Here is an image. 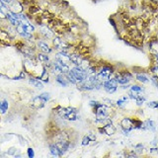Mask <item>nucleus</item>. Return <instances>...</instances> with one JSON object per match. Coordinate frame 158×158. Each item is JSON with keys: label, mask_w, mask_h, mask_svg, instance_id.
Instances as JSON below:
<instances>
[{"label": "nucleus", "mask_w": 158, "mask_h": 158, "mask_svg": "<svg viewBox=\"0 0 158 158\" xmlns=\"http://www.w3.org/2000/svg\"><path fill=\"white\" fill-rule=\"evenodd\" d=\"M135 147L136 148V149H137V148H140V149H143V148H144V145H143L142 143H138V144H136Z\"/></svg>", "instance_id": "obj_30"}, {"label": "nucleus", "mask_w": 158, "mask_h": 158, "mask_svg": "<svg viewBox=\"0 0 158 158\" xmlns=\"http://www.w3.org/2000/svg\"><path fill=\"white\" fill-rule=\"evenodd\" d=\"M39 31H40V34L46 39H52L54 35L52 30L46 24H39Z\"/></svg>", "instance_id": "obj_5"}, {"label": "nucleus", "mask_w": 158, "mask_h": 158, "mask_svg": "<svg viewBox=\"0 0 158 158\" xmlns=\"http://www.w3.org/2000/svg\"><path fill=\"white\" fill-rule=\"evenodd\" d=\"M135 79L138 82H140L141 84H147V83H149V81H150V79L148 78L144 73H136L135 74Z\"/></svg>", "instance_id": "obj_16"}, {"label": "nucleus", "mask_w": 158, "mask_h": 158, "mask_svg": "<svg viewBox=\"0 0 158 158\" xmlns=\"http://www.w3.org/2000/svg\"><path fill=\"white\" fill-rule=\"evenodd\" d=\"M38 47L40 48V49L42 51V52H44V53H49L52 52V48H49L48 44L44 42V41H39L38 42Z\"/></svg>", "instance_id": "obj_13"}, {"label": "nucleus", "mask_w": 158, "mask_h": 158, "mask_svg": "<svg viewBox=\"0 0 158 158\" xmlns=\"http://www.w3.org/2000/svg\"><path fill=\"white\" fill-rule=\"evenodd\" d=\"M56 60L60 61L63 64H67V65H69V63H71L70 57H69V53L64 51H60L56 54Z\"/></svg>", "instance_id": "obj_8"}, {"label": "nucleus", "mask_w": 158, "mask_h": 158, "mask_svg": "<svg viewBox=\"0 0 158 158\" xmlns=\"http://www.w3.org/2000/svg\"><path fill=\"white\" fill-rule=\"evenodd\" d=\"M65 75V77H66V79L68 80V82L69 83H71V84H77V80H76V78H75V76L73 75V73L71 72V70L69 71L68 73H66V74H64Z\"/></svg>", "instance_id": "obj_21"}, {"label": "nucleus", "mask_w": 158, "mask_h": 158, "mask_svg": "<svg viewBox=\"0 0 158 158\" xmlns=\"http://www.w3.org/2000/svg\"><path fill=\"white\" fill-rule=\"evenodd\" d=\"M102 85H103L104 90H105L108 94H114L118 90V84L115 77H111L110 79H108V80L104 81Z\"/></svg>", "instance_id": "obj_2"}, {"label": "nucleus", "mask_w": 158, "mask_h": 158, "mask_svg": "<svg viewBox=\"0 0 158 158\" xmlns=\"http://www.w3.org/2000/svg\"><path fill=\"white\" fill-rule=\"evenodd\" d=\"M146 101V98L144 97V96H142V95H138V97H137V99L135 100V102H136V106H138V107H141L143 104H144V102Z\"/></svg>", "instance_id": "obj_23"}, {"label": "nucleus", "mask_w": 158, "mask_h": 158, "mask_svg": "<svg viewBox=\"0 0 158 158\" xmlns=\"http://www.w3.org/2000/svg\"><path fill=\"white\" fill-rule=\"evenodd\" d=\"M70 70H71V72L73 73V75L75 76L76 80H77V83L83 81L84 79H86V77L88 76L87 70H85V69H83L80 65H74V66L70 69Z\"/></svg>", "instance_id": "obj_3"}, {"label": "nucleus", "mask_w": 158, "mask_h": 158, "mask_svg": "<svg viewBox=\"0 0 158 158\" xmlns=\"http://www.w3.org/2000/svg\"><path fill=\"white\" fill-rule=\"evenodd\" d=\"M150 2L151 3H155V4L158 5V0H150Z\"/></svg>", "instance_id": "obj_32"}, {"label": "nucleus", "mask_w": 158, "mask_h": 158, "mask_svg": "<svg viewBox=\"0 0 158 158\" xmlns=\"http://www.w3.org/2000/svg\"><path fill=\"white\" fill-rule=\"evenodd\" d=\"M114 73H115V68L112 64H103L100 67H98L97 78L99 81L104 82L111 77H114Z\"/></svg>", "instance_id": "obj_1"}, {"label": "nucleus", "mask_w": 158, "mask_h": 158, "mask_svg": "<svg viewBox=\"0 0 158 158\" xmlns=\"http://www.w3.org/2000/svg\"><path fill=\"white\" fill-rule=\"evenodd\" d=\"M39 79L41 80L42 82H48V70H47V67L44 66V68H43V71H42V74L40 75V77H39Z\"/></svg>", "instance_id": "obj_17"}, {"label": "nucleus", "mask_w": 158, "mask_h": 158, "mask_svg": "<svg viewBox=\"0 0 158 158\" xmlns=\"http://www.w3.org/2000/svg\"><path fill=\"white\" fill-rule=\"evenodd\" d=\"M47 102L44 100V99L41 97V96H38L36 98L33 99L32 101V105L34 108H37V109H40V108H43L44 106V104H46Z\"/></svg>", "instance_id": "obj_11"}, {"label": "nucleus", "mask_w": 158, "mask_h": 158, "mask_svg": "<svg viewBox=\"0 0 158 158\" xmlns=\"http://www.w3.org/2000/svg\"><path fill=\"white\" fill-rule=\"evenodd\" d=\"M92 140H91V138L89 137V135H84L83 136V138H82V143L81 144L83 145V146H86V145H89L90 144V142H91Z\"/></svg>", "instance_id": "obj_24"}, {"label": "nucleus", "mask_w": 158, "mask_h": 158, "mask_svg": "<svg viewBox=\"0 0 158 158\" xmlns=\"http://www.w3.org/2000/svg\"><path fill=\"white\" fill-rule=\"evenodd\" d=\"M25 78H26V73H25L24 71H22L21 73H20L19 76L15 77L14 79H15V80H20V79H25Z\"/></svg>", "instance_id": "obj_28"}, {"label": "nucleus", "mask_w": 158, "mask_h": 158, "mask_svg": "<svg viewBox=\"0 0 158 158\" xmlns=\"http://www.w3.org/2000/svg\"><path fill=\"white\" fill-rule=\"evenodd\" d=\"M69 57H70V60L74 65H80L84 58V56H82L81 53H79L77 52H73L71 53H69Z\"/></svg>", "instance_id": "obj_9"}, {"label": "nucleus", "mask_w": 158, "mask_h": 158, "mask_svg": "<svg viewBox=\"0 0 158 158\" xmlns=\"http://www.w3.org/2000/svg\"><path fill=\"white\" fill-rule=\"evenodd\" d=\"M147 107H149L151 109H158V101H151V102H148L147 104Z\"/></svg>", "instance_id": "obj_25"}, {"label": "nucleus", "mask_w": 158, "mask_h": 158, "mask_svg": "<svg viewBox=\"0 0 158 158\" xmlns=\"http://www.w3.org/2000/svg\"><path fill=\"white\" fill-rule=\"evenodd\" d=\"M156 123L153 121V120H150V118H148V120H146L145 122L142 123V127L141 130L143 131H150L152 132H155L156 131Z\"/></svg>", "instance_id": "obj_10"}, {"label": "nucleus", "mask_w": 158, "mask_h": 158, "mask_svg": "<svg viewBox=\"0 0 158 158\" xmlns=\"http://www.w3.org/2000/svg\"><path fill=\"white\" fill-rule=\"evenodd\" d=\"M27 154H28V157H30V158H33L34 156H35V151H34V149L33 148H28V150H27Z\"/></svg>", "instance_id": "obj_27"}, {"label": "nucleus", "mask_w": 158, "mask_h": 158, "mask_svg": "<svg viewBox=\"0 0 158 158\" xmlns=\"http://www.w3.org/2000/svg\"><path fill=\"white\" fill-rule=\"evenodd\" d=\"M128 101V97L127 96H123V98L118 99V100L116 101V105L118 107V108H123L125 107V105L127 103Z\"/></svg>", "instance_id": "obj_20"}, {"label": "nucleus", "mask_w": 158, "mask_h": 158, "mask_svg": "<svg viewBox=\"0 0 158 158\" xmlns=\"http://www.w3.org/2000/svg\"><path fill=\"white\" fill-rule=\"evenodd\" d=\"M29 83L33 85L34 87H36L37 89H43L44 88V84L43 82L40 80L39 78H36V77H30L29 79Z\"/></svg>", "instance_id": "obj_14"}, {"label": "nucleus", "mask_w": 158, "mask_h": 158, "mask_svg": "<svg viewBox=\"0 0 158 158\" xmlns=\"http://www.w3.org/2000/svg\"><path fill=\"white\" fill-rule=\"evenodd\" d=\"M131 87V84L128 83V84H125V85H121V88L123 89V90H126V89H128Z\"/></svg>", "instance_id": "obj_29"}, {"label": "nucleus", "mask_w": 158, "mask_h": 158, "mask_svg": "<svg viewBox=\"0 0 158 158\" xmlns=\"http://www.w3.org/2000/svg\"><path fill=\"white\" fill-rule=\"evenodd\" d=\"M49 152H51V154L52 156H62L60 150L58 149L56 143H51L49 144Z\"/></svg>", "instance_id": "obj_15"}, {"label": "nucleus", "mask_w": 158, "mask_h": 158, "mask_svg": "<svg viewBox=\"0 0 158 158\" xmlns=\"http://www.w3.org/2000/svg\"><path fill=\"white\" fill-rule=\"evenodd\" d=\"M56 82H57L58 84H60V85H61L62 87H67V86H68V84H69L68 80H67L66 77H65V75H64V74H62V73H60V74H56Z\"/></svg>", "instance_id": "obj_12"}, {"label": "nucleus", "mask_w": 158, "mask_h": 158, "mask_svg": "<svg viewBox=\"0 0 158 158\" xmlns=\"http://www.w3.org/2000/svg\"><path fill=\"white\" fill-rule=\"evenodd\" d=\"M37 59L40 62H48L49 60V57L48 56V53H44V52H40L37 54Z\"/></svg>", "instance_id": "obj_18"}, {"label": "nucleus", "mask_w": 158, "mask_h": 158, "mask_svg": "<svg viewBox=\"0 0 158 158\" xmlns=\"http://www.w3.org/2000/svg\"><path fill=\"white\" fill-rule=\"evenodd\" d=\"M130 89L131 91L135 92V93H141V92L144 91V88H143L142 86L137 85V84H132V85H131Z\"/></svg>", "instance_id": "obj_22"}, {"label": "nucleus", "mask_w": 158, "mask_h": 158, "mask_svg": "<svg viewBox=\"0 0 158 158\" xmlns=\"http://www.w3.org/2000/svg\"><path fill=\"white\" fill-rule=\"evenodd\" d=\"M9 108V103L6 100H1L0 101V113L1 114H5L7 112Z\"/></svg>", "instance_id": "obj_19"}, {"label": "nucleus", "mask_w": 158, "mask_h": 158, "mask_svg": "<svg viewBox=\"0 0 158 158\" xmlns=\"http://www.w3.org/2000/svg\"><path fill=\"white\" fill-rule=\"evenodd\" d=\"M9 11L13 13H21L24 11V6L20 0H14L12 3L8 5Z\"/></svg>", "instance_id": "obj_7"}, {"label": "nucleus", "mask_w": 158, "mask_h": 158, "mask_svg": "<svg viewBox=\"0 0 158 158\" xmlns=\"http://www.w3.org/2000/svg\"><path fill=\"white\" fill-rule=\"evenodd\" d=\"M2 1H3L5 4H6V5H9L10 3H12V2L14 1V0H2Z\"/></svg>", "instance_id": "obj_31"}, {"label": "nucleus", "mask_w": 158, "mask_h": 158, "mask_svg": "<svg viewBox=\"0 0 158 158\" xmlns=\"http://www.w3.org/2000/svg\"><path fill=\"white\" fill-rule=\"evenodd\" d=\"M121 127L122 128H126L131 131L132 130H135V118H123L120 123Z\"/></svg>", "instance_id": "obj_6"}, {"label": "nucleus", "mask_w": 158, "mask_h": 158, "mask_svg": "<svg viewBox=\"0 0 158 158\" xmlns=\"http://www.w3.org/2000/svg\"><path fill=\"white\" fill-rule=\"evenodd\" d=\"M40 96H41V97H42V98H43L44 100L46 101V102L49 101V99H51V94H49V93H48V92L42 93V94H41V95H40Z\"/></svg>", "instance_id": "obj_26"}, {"label": "nucleus", "mask_w": 158, "mask_h": 158, "mask_svg": "<svg viewBox=\"0 0 158 158\" xmlns=\"http://www.w3.org/2000/svg\"><path fill=\"white\" fill-rule=\"evenodd\" d=\"M98 131L100 133H105L108 136H112L116 133L117 128L114 127L113 123H108L103 125L102 127H98Z\"/></svg>", "instance_id": "obj_4"}]
</instances>
